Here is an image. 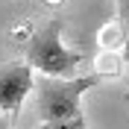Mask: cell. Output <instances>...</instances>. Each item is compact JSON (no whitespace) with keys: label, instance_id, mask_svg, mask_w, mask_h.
I'll return each instance as SVG.
<instances>
[{"label":"cell","instance_id":"obj_1","mask_svg":"<svg viewBox=\"0 0 129 129\" xmlns=\"http://www.w3.org/2000/svg\"><path fill=\"white\" fill-rule=\"evenodd\" d=\"M100 82H103V73L71 76V79L38 76L35 79V112L44 123H62V120L82 117V94Z\"/></svg>","mask_w":129,"mask_h":129},{"label":"cell","instance_id":"obj_2","mask_svg":"<svg viewBox=\"0 0 129 129\" xmlns=\"http://www.w3.org/2000/svg\"><path fill=\"white\" fill-rule=\"evenodd\" d=\"M26 62L41 73V76H53V79H71L82 62V53L68 50L62 44V21L50 18L44 26L29 35L26 44Z\"/></svg>","mask_w":129,"mask_h":129},{"label":"cell","instance_id":"obj_3","mask_svg":"<svg viewBox=\"0 0 129 129\" xmlns=\"http://www.w3.org/2000/svg\"><path fill=\"white\" fill-rule=\"evenodd\" d=\"M29 62H9L0 64V112L15 117L24 106L26 94L35 88V76H32Z\"/></svg>","mask_w":129,"mask_h":129},{"label":"cell","instance_id":"obj_4","mask_svg":"<svg viewBox=\"0 0 129 129\" xmlns=\"http://www.w3.org/2000/svg\"><path fill=\"white\" fill-rule=\"evenodd\" d=\"M117 6V32L120 41H129V0H114Z\"/></svg>","mask_w":129,"mask_h":129},{"label":"cell","instance_id":"obj_5","mask_svg":"<svg viewBox=\"0 0 129 129\" xmlns=\"http://www.w3.org/2000/svg\"><path fill=\"white\" fill-rule=\"evenodd\" d=\"M38 129H91L85 123V117H73V120H62V123H41Z\"/></svg>","mask_w":129,"mask_h":129},{"label":"cell","instance_id":"obj_6","mask_svg":"<svg viewBox=\"0 0 129 129\" xmlns=\"http://www.w3.org/2000/svg\"><path fill=\"white\" fill-rule=\"evenodd\" d=\"M0 129H12V114L0 112Z\"/></svg>","mask_w":129,"mask_h":129},{"label":"cell","instance_id":"obj_7","mask_svg":"<svg viewBox=\"0 0 129 129\" xmlns=\"http://www.w3.org/2000/svg\"><path fill=\"white\" fill-rule=\"evenodd\" d=\"M126 103H129V88H126Z\"/></svg>","mask_w":129,"mask_h":129}]
</instances>
